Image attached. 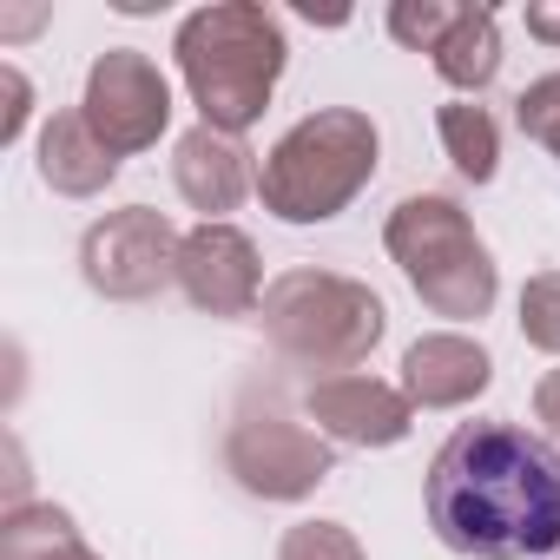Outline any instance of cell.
Segmentation results:
<instances>
[{"instance_id": "6da1fadb", "label": "cell", "mask_w": 560, "mask_h": 560, "mask_svg": "<svg viewBox=\"0 0 560 560\" xmlns=\"http://www.w3.org/2000/svg\"><path fill=\"white\" fill-rule=\"evenodd\" d=\"M429 527L468 560L560 553V455L521 422H462L429 462Z\"/></svg>"}, {"instance_id": "7a4b0ae2", "label": "cell", "mask_w": 560, "mask_h": 560, "mask_svg": "<svg viewBox=\"0 0 560 560\" xmlns=\"http://www.w3.org/2000/svg\"><path fill=\"white\" fill-rule=\"evenodd\" d=\"M178 73L191 86V106L211 132H244L264 119L277 80H284V60H291V40H284V21L257 0H218V8H198L178 21Z\"/></svg>"}, {"instance_id": "3957f363", "label": "cell", "mask_w": 560, "mask_h": 560, "mask_svg": "<svg viewBox=\"0 0 560 560\" xmlns=\"http://www.w3.org/2000/svg\"><path fill=\"white\" fill-rule=\"evenodd\" d=\"M376 159H383L376 119L357 106H324L270 145L257 172V198L284 224H324L357 205V191L376 178Z\"/></svg>"}, {"instance_id": "277c9868", "label": "cell", "mask_w": 560, "mask_h": 560, "mask_svg": "<svg viewBox=\"0 0 560 560\" xmlns=\"http://www.w3.org/2000/svg\"><path fill=\"white\" fill-rule=\"evenodd\" d=\"M257 311L277 350L324 376H357V363L383 343V298L357 284V277H337L317 264L270 277Z\"/></svg>"}, {"instance_id": "5b68a950", "label": "cell", "mask_w": 560, "mask_h": 560, "mask_svg": "<svg viewBox=\"0 0 560 560\" xmlns=\"http://www.w3.org/2000/svg\"><path fill=\"white\" fill-rule=\"evenodd\" d=\"M383 244H389V257L402 264L409 291H416L435 317L475 324V317L494 311L501 270H494L488 244L475 237V224H468V211H462L455 198H435V191L402 198V205L389 211V224H383Z\"/></svg>"}, {"instance_id": "8992f818", "label": "cell", "mask_w": 560, "mask_h": 560, "mask_svg": "<svg viewBox=\"0 0 560 560\" xmlns=\"http://www.w3.org/2000/svg\"><path fill=\"white\" fill-rule=\"evenodd\" d=\"M178 231L165 211H145V205H126V211H106L100 224H86L80 237V277L113 298V304H145L159 298L165 284H178Z\"/></svg>"}, {"instance_id": "52a82bcc", "label": "cell", "mask_w": 560, "mask_h": 560, "mask_svg": "<svg viewBox=\"0 0 560 560\" xmlns=\"http://www.w3.org/2000/svg\"><path fill=\"white\" fill-rule=\"evenodd\" d=\"M224 468L237 475L244 494L257 501H304L330 481V442L291 416H237L224 435Z\"/></svg>"}, {"instance_id": "ba28073f", "label": "cell", "mask_w": 560, "mask_h": 560, "mask_svg": "<svg viewBox=\"0 0 560 560\" xmlns=\"http://www.w3.org/2000/svg\"><path fill=\"white\" fill-rule=\"evenodd\" d=\"M93 139L113 159H132L145 145H159V132L172 126V86L165 73L139 54V47H106L86 73V100H80Z\"/></svg>"}, {"instance_id": "9c48e42d", "label": "cell", "mask_w": 560, "mask_h": 560, "mask_svg": "<svg viewBox=\"0 0 560 560\" xmlns=\"http://www.w3.org/2000/svg\"><path fill=\"white\" fill-rule=\"evenodd\" d=\"M178 291L211 317H244L264 304V264L237 224H198L178 244Z\"/></svg>"}, {"instance_id": "30bf717a", "label": "cell", "mask_w": 560, "mask_h": 560, "mask_svg": "<svg viewBox=\"0 0 560 560\" xmlns=\"http://www.w3.org/2000/svg\"><path fill=\"white\" fill-rule=\"evenodd\" d=\"M304 409H311L317 435H330L343 448H396L416 429V402L376 376H317Z\"/></svg>"}, {"instance_id": "8fae6325", "label": "cell", "mask_w": 560, "mask_h": 560, "mask_svg": "<svg viewBox=\"0 0 560 560\" xmlns=\"http://www.w3.org/2000/svg\"><path fill=\"white\" fill-rule=\"evenodd\" d=\"M172 178H178V198L191 211H205V224H224V211H237L250 191H257V165L250 152L231 139V132H211V126H191L172 152Z\"/></svg>"}, {"instance_id": "7c38bea8", "label": "cell", "mask_w": 560, "mask_h": 560, "mask_svg": "<svg viewBox=\"0 0 560 560\" xmlns=\"http://www.w3.org/2000/svg\"><path fill=\"white\" fill-rule=\"evenodd\" d=\"M488 383H494L488 350L475 337H455V330L416 337L409 357H402V396L416 409H468Z\"/></svg>"}, {"instance_id": "4fadbf2b", "label": "cell", "mask_w": 560, "mask_h": 560, "mask_svg": "<svg viewBox=\"0 0 560 560\" xmlns=\"http://www.w3.org/2000/svg\"><path fill=\"white\" fill-rule=\"evenodd\" d=\"M40 178L60 191V198H100L113 178H119V159L93 139L86 113H54L40 126Z\"/></svg>"}, {"instance_id": "5bb4252c", "label": "cell", "mask_w": 560, "mask_h": 560, "mask_svg": "<svg viewBox=\"0 0 560 560\" xmlns=\"http://www.w3.org/2000/svg\"><path fill=\"white\" fill-rule=\"evenodd\" d=\"M429 60H435V73L455 93H488L494 73H501V27H494V14L488 8H462L455 27L442 34V47Z\"/></svg>"}, {"instance_id": "9a60e30c", "label": "cell", "mask_w": 560, "mask_h": 560, "mask_svg": "<svg viewBox=\"0 0 560 560\" xmlns=\"http://www.w3.org/2000/svg\"><path fill=\"white\" fill-rule=\"evenodd\" d=\"M80 553H86L80 527L54 501H21L0 521V560H80Z\"/></svg>"}, {"instance_id": "2e32d148", "label": "cell", "mask_w": 560, "mask_h": 560, "mask_svg": "<svg viewBox=\"0 0 560 560\" xmlns=\"http://www.w3.org/2000/svg\"><path fill=\"white\" fill-rule=\"evenodd\" d=\"M435 132H442L448 165H455L468 185H488V178H494V165H501V126H494L488 106H475V100H448V106L435 113Z\"/></svg>"}, {"instance_id": "e0dca14e", "label": "cell", "mask_w": 560, "mask_h": 560, "mask_svg": "<svg viewBox=\"0 0 560 560\" xmlns=\"http://www.w3.org/2000/svg\"><path fill=\"white\" fill-rule=\"evenodd\" d=\"M455 0H396L389 8V40H402L409 54H435L442 34L455 27Z\"/></svg>"}, {"instance_id": "ac0fdd59", "label": "cell", "mask_w": 560, "mask_h": 560, "mask_svg": "<svg viewBox=\"0 0 560 560\" xmlns=\"http://www.w3.org/2000/svg\"><path fill=\"white\" fill-rule=\"evenodd\" d=\"M521 337L547 357H560V270H540L521 284Z\"/></svg>"}, {"instance_id": "d6986e66", "label": "cell", "mask_w": 560, "mask_h": 560, "mask_svg": "<svg viewBox=\"0 0 560 560\" xmlns=\"http://www.w3.org/2000/svg\"><path fill=\"white\" fill-rule=\"evenodd\" d=\"M277 560H363V547L343 521H298L277 540Z\"/></svg>"}, {"instance_id": "ffe728a7", "label": "cell", "mask_w": 560, "mask_h": 560, "mask_svg": "<svg viewBox=\"0 0 560 560\" xmlns=\"http://www.w3.org/2000/svg\"><path fill=\"white\" fill-rule=\"evenodd\" d=\"M514 126H521L540 152L560 159V73H540V80L514 100Z\"/></svg>"}, {"instance_id": "44dd1931", "label": "cell", "mask_w": 560, "mask_h": 560, "mask_svg": "<svg viewBox=\"0 0 560 560\" xmlns=\"http://www.w3.org/2000/svg\"><path fill=\"white\" fill-rule=\"evenodd\" d=\"M0 93H8V113H0V145H14L21 139V126H27V73L21 67H0Z\"/></svg>"}, {"instance_id": "7402d4cb", "label": "cell", "mask_w": 560, "mask_h": 560, "mask_svg": "<svg viewBox=\"0 0 560 560\" xmlns=\"http://www.w3.org/2000/svg\"><path fill=\"white\" fill-rule=\"evenodd\" d=\"M534 416H540V422L560 435V370H547V376L534 383Z\"/></svg>"}, {"instance_id": "603a6c76", "label": "cell", "mask_w": 560, "mask_h": 560, "mask_svg": "<svg viewBox=\"0 0 560 560\" xmlns=\"http://www.w3.org/2000/svg\"><path fill=\"white\" fill-rule=\"evenodd\" d=\"M527 34L560 47V8H553V0H527Z\"/></svg>"}, {"instance_id": "cb8c5ba5", "label": "cell", "mask_w": 560, "mask_h": 560, "mask_svg": "<svg viewBox=\"0 0 560 560\" xmlns=\"http://www.w3.org/2000/svg\"><path fill=\"white\" fill-rule=\"evenodd\" d=\"M80 560H100V553H93V547H86V553H80Z\"/></svg>"}]
</instances>
